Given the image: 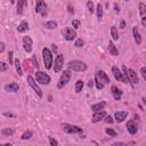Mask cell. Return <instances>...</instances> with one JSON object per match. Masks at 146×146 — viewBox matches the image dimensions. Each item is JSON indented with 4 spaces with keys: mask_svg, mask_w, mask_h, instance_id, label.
Listing matches in <instances>:
<instances>
[{
    "mask_svg": "<svg viewBox=\"0 0 146 146\" xmlns=\"http://www.w3.org/2000/svg\"><path fill=\"white\" fill-rule=\"evenodd\" d=\"M128 72H129V75H130V79L132 81L133 84H138L139 83V78L137 75V72L132 68H128Z\"/></svg>",
    "mask_w": 146,
    "mask_h": 146,
    "instance_id": "obj_23",
    "label": "cell"
},
{
    "mask_svg": "<svg viewBox=\"0 0 146 146\" xmlns=\"http://www.w3.org/2000/svg\"><path fill=\"white\" fill-rule=\"evenodd\" d=\"M26 81H27V84L31 87V89L34 91V94H35L39 98H42L43 94H42V90H41L40 87H39V83H38L36 80H35V78H33L32 75H27Z\"/></svg>",
    "mask_w": 146,
    "mask_h": 146,
    "instance_id": "obj_6",
    "label": "cell"
},
{
    "mask_svg": "<svg viewBox=\"0 0 146 146\" xmlns=\"http://www.w3.org/2000/svg\"><path fill=\"white\" fill-rule=\"evenodd\" d=\"M63 65H64V56L62 54H57L54 60V66H52L55 73H59L63 68Z\"/></svg>",
    "mask_w": 146,
    "mask_h": 146,
    "instance_id": "obj_10",
    "label": "cell"
},
{
    "mask_svg": "<svg viewBox=\"0 0 146 146\" xmlns=\"http://www.w3.org/2000/svg\"><path fill=\"white\" fill-rule=\"evenodd\" d=\"M42 58H43L46 70L52 68V66H54V56H52V51L49 48L44 47L42 49Z\"/></svg>",
    "mask_w": 146,
    "mask_h": 146,
    "instance_id": "obj_2",
    "label": "cell"
},
{
    "mask_svg": "<svg viewBox=\"0 0 146 146\" xmlns=\"http://www.w3.org/2000/svg\"><path fill=\"white\" fill-rule=\"evenodd\" d=\"M127 116H128V112L127 111H117V112L114 113V119H115V121L117 123L123 122L127 119Z\"/></svg>",
    "mask_w": 146,
    "mask_h": 146,
    "instance_id": "obj_15",
    "label": "cell"
},
{
    "mask_svg": "<svg viewBox=\"0 0 146 146\" xmlns=\"http://www.w3.org/2000/svg\"><path fill=\"white\" fill-rule=\"evenodd\" d=\"M124 1H129V0H124Z\"/></svg>",
    "mask_w": 146,
    "mask_h": 146,
    "instance_id": "obj_52",
    "label": "cell"
},
{
    "mask_svg": "<svg viewBox=\"0 0 146 146\" xmlns=\"http://www.w3.org/2000/svg\"><path fill=\"white\" fill-rule=\"evenodd\" d=\"M14 129L13 128H3L2 130H1V136H3V137H9V136H11V135H14Z\"/></svg>",
    "mask_w": 146,
    "mask_h": 146,
    "instance_id": "obj_29",
    "label": "cell"
},
{
    "mask_svg": "<svg viewBox=\"0 0 146 146\" xmlns=\"http://www.w3.org/2000/svg\"><path fill=\"white\" fill-rule=\"evenodd\" d=\"M132 35H133V40L137 44H140L143 42V39H141V35H140V32L138 30L137 26H132Z\"/></svg>",
    "mask_w": 146,
    "mask_h": 146,
    "instance_id": "obj_20",
    "label": "cell"
},
{
    "mask_svg": "<svg viewBox=\"0 0 146 146\" xmlns=\"http://www.w3.org/2000/svg\"><path fill=\"white\" fill-rule=\"evenodd\" d=\"M112 74L114 76V79L116 81H121L123 82V75H122V71L117 67V66H112Z\"/></svg>",
    "mask_w": 146,
    "mask_h": 146,
    "instance_id": "obj_17",
    "label": "cell"
},
{
    "mask_svg": "<svg viewBox=\"0 0 146 146\" xmlns=\"http://www.w3.org/2000/svg\"><path fill=\"white\" fill-rule=\"evenodd\" d=\"M7 67H8V64H6L5 62H1L0 63V71L1 72H5L7 70Z\"/></svg>",
    "mask_w": 146,
    "mask_h": 146,
    "instance_id": "obj_40",
    "label": "cell"
},
{
    "mask_svg": "<svg viewBox=\"0 0 146 146\" xmlns=\"http://www.w3.org/2000/svg\"><path fill=\"white\" fill-rule=\"evenodd\" d=\"M111 36H112V39H113L114 41L119 40V33H117V29H116V26H114V25L111 27Z\"/></svg>",
    "mask_w": 146,
    "mask_h": 146,
    "instance_id": "obj_31",
    "label": "cell"
},
{
    "mask_svg": "<svg viewBox=\"0 0 146 146\" xmlns=\"http://www.w3.org/2000/svg\"><path fill=\"white\" fill-rule=\"evenodd\" d=\"M138 13H139L141 25L144 27H146V5L144 2H139L138 3Z\"/></svg>",
    "mask_w": 146,
    "mask_h": 146,
    "instance_id": "obj_11",
    "label": "cell"
},
{
    "mask_svg": "<svg viewBox=\"0 0 146 146\" xmlns=\"http://www.w3.org/2000/svg\"><path fill=\"white\" fill-rule=\"evenodd\" d=\"M111 94H112V96H113V98H114L115 100H120L121 97H122L123 91H122L121 89H119L116 86H112V87H111Z\"/></svg>",
    "mask_w": 146,
    "mask_h": 146,
    "instance_id": "obj_18",
    "label": "cell"
},
{
    "mask_svg": "<svg viewBox=\"0 0 146 146\" xmlns=\"http://www.w3.org/2000/svg\"><path fill=\"white\" fill-rule=\"evenodd\" d=\"M34 78L39 84H43V86H48L50 83V80H51L50 76L46 72H42V71H36Z\"/></svg>",
    "mask_w": 146,
    "mask_h": 146,
    "instance_id": "obj_7",
    "label": "cell"
},
{
    "mask_svg": "<svg viewBox=\"0 0 146 146\" xmlns=\"http://www.w3.org/2000/svg\"><path fill=\"white\" fill-rule=\"evenodd\" d=\"M32 60H33V66L38 70L39 68V64H38V59L35 58V56H33V58H32Z\"/></svg>",
    "mask_w": 146,
    "mask_h": 146,
    "instance_id": "obj_42",
    "label": "cell"
},
{
    "mask_svg": "<svg viewBox=\"0 0 146 146\" xmlns=\"http://www.w3.org/2000/svg\"><path fill=\"white\" fill-rule=\"evenodd\" d=\"M3 115H5V116H10V117H14V116H15L13 113H8V112H3Z\"/></svg>",
    "mask_w": 146,
    "mask_h": 146,
    "instance_id": "obj_46",
    "label": "cell"
},
{
    "mask_svg": "<svg viewBox=\"0 0 146 146\" xmlns=\"http://www.w3.org/2000/svg\"><path fill=\"white\" fill-rule=\"evenodd\" d=\"M62 34L66 41H73L74 39H76V30L71 26H65L62 30Z\"/></svg>",
    "mask_w": 146,
    "mask_h": 146,
    "instance_id": "obj_8",
    "label": "cell"
},
{
    "mask_svg": "<svg viewBox=\"0 0 146 146\" xmlns=\"http://www.w3.org/2000/svg\"><path fill=\"white\" fill-rule=\"evenodd\" d=\"M26 30H29V22L25 21V19H23V21L18 24V26H17V32H18V33H24Z\"/></svg>",
    "mask_w": 146,
    "mask_h": 146,
    "instance_id": "obj_22",
    "label": "cell"
},
{
    "mask_svg": "<svg viewBox=\"0 0 146 146\" xmlns=\"http://www.w3.org/2000/svg\"><path fill=\"white\" fill-rule=\"evenodd\" d=\"M145 55H146V52H145Z\"/></svg>",
    "mask_w": 146,
    "mask_h": 146,
    "instance_id": "obj_53",
    "label": "cell"
},
{
    "mask_svg": "<svg viewBox=\"0 0 146 146\" xmlns=\"http://www.w3.org/2000/svg\"><path fill=\"white\" fill-rule=\"evenodd\" d=\"M71 76H72V71L71 70H65L62 74H60V76H59V79H58V82H57V88L58 89H63L68 82H70V80H71Z\"/></svg>",
    "mask_w": 146,
    "mask_h": 146,
    "instance_id": "obj_5",
    "label": "cell"
},
{
    "mask_svg": "<svg viewBox=\"0 0 146 146\" xmlns=\"http://www.w3.org/2000/svg\"><path fill=\"white\" fill-rule=\"evenodd\" d=\"M83 40L82 39H80V38H78V39H75V43H74V46L76 47V48H82L83 47Z\"/></svg>",
    "mask_w": 146,
    "mask_h": 146,
    "instance_id": "obj_37",
    "label": "cell"
},
{
    "mask_svg": "<svg viewBox=\"0 0 146 146\" xmlns=\"http://www.w3.org/2000/svg\"><path fill=\"white\" fill-rule=\"evenodd\" d=\"M51 51H52V52H55V54L57 52V46H56L55 43H52V44H51Z\"/></svg>",
    "mask_w": 146,
    "mask_h": 146,
    "instance_id": "obj_45",
    "label": "cell"
},
{
    "mask_svg": "<svg viewBox=\"0 0 146 146\" xmlns=\"http://www.w3.org/2000/svg\"><path fill=\"white\" fill-rule=\"evenodd\" d=\"M114 11H115L116 14H119V13H120V7H119V5H117L116 2L114 3Z\"/></svg>",
    "mask_w": 146,
    "mask_h": 146,
    "instance_id": "obj_43",
    "label": "cell"
},
{
    "mask_svg": "<svg viewBox=\"0 0 146 146\" xmlns=\"http://www.w3.org/2000/svg\"><path fill=\"white\" fill-rule=\"evenodd\" d=\"M106 115H107V114H106V112H105L104 110L94 112V114H92V116H91V122H92V123H97V122H99L100 120H104Z\"/></svg>",
    "mask_w": 146,
    "mask_h": 146,
    "instance_id": "obj_12",
    "label": "cell"
},
{
    "mask_svg": "<svg viewBox=\"0 0 146 146\" xmlns=\"http://www.w3.org/2000/svg\"><path fill=\"white\" fill-rule=\"evenodd\" d=\"M108 51L113 56H119V50H117V48H116V46L114 44L113 41H110L108 42Z\"/></svg>",
    "mask_w": 146,
    "mask_h": 146,
    "instance_id": "obj_26",
    "label": "cell"
},
{
    "mask_svg": "<svg viewBox=\"0 0 146 146\" xmlns=\"http://www.w3.org/2000/svg\"><path fill=\"white\" fill-rule=\"evenodd\" d=\"M67 8H68V11H70V13H74V9H73V8L71 7V6H68Z\"/></svg>",
    "mask_w": 146,
    "mask_h": 146,
    "instance_id": "obj_48",
    "label": "cell"
},
{
    "mask_svg": "<svg viewBox=\"0 0 146 146\" xmlns=\"http://www.w3.org/2000/svg\"><path fill=\"white\" fill-rule=\"evenodd\" d=\"M140 74H141L143 79L146 81V66H143V67H140Z\"/></svg>",
    "mask_w": 146,
    "mask_h": 146,
    "instance_id": "obj_39",
    "label": "cell"
},
{
    "mask_svg": "<svg viewBox=\"0 0 146 146\" xmlns=\"http://www.w3.org/2000/svg\"><path fill=\"white\" fill-rule=\"evenodd\" d=\"M16 5H17V9H16L17 15H23L24 9L27 6V0H17Z\"/></svg>",
    "mask_w": 146,
    "mask_h": 146,
    "instance_id": "obj_19",
    "label": "cell"
},
{
    "mask_svg": "<svg viewBox=\"0 0 146 146\" xmlns=\"http://www.w3.org/2000/svg\"><path fill=\"white\" fill-rule=\"evenodd\" d=\"M120 26H121V29H124V27H125V22H124V21H121Z\"/></svg>",
    "mask_w": 146,
    "mask_h": 146,
    "instance_id": "obj_47",
    "label": "cell"
},
{
    "mask_svg": "<svg viewBox=\"0 0 146 146\" xmlns=\"http://www.w3.org/2000/svg\"><path fill=\"white\" fill-rule=\"evenodd\" d=\"M3 88H5V90L8 91V92H17L18 89H19V86H18L16 82H10V83L6 84Z\"/></svg>",
    "mask_w": 146,
    "mask_h": 146,
    "instance_id": "obj_21",
    "label": "cell"
},
{
    "mask_svg": "<svg viewBox=\"0 0 146 146\" xmlns=\"http://www.w3.org/2000/svg\"><path fill=\"white\" fill-rule=\"evenodd\" d=\"M143 103H144V105L146 106V97H143Z\"/></svg>",
    "mask_w": 146,
    "mask_h": 146,
    "instance_id": "obj_50",
    "label": "cell"
},
{
    "mask_svg": "<svg viewBox=\"0 0 146 146\" xmlns=\"http://www.w3.org/2000/svg\"><path fill=\"white\" fill-rule=\"evenodd\" d=\"M80 24H81V22L79 19H73L72 21V26H73L74 30H78L80 27Z\"/></svg>",
    "mask_w": 146,
    "mask_h": 146,
    "instance_id": "obj_38",
    "label": "cell"
},
{
    "mask_svg": "<svg viewBox=\"0 0 146 146\" xmlns=\"http://www.w3.org/2000/svg\"><path fill=\"white\" fill-rule=\"evenodd\" d=\"M121 71H122V75H123V83L125 84H130V86H133L131 79H130V75H129V72H128V68L125 65H122L121 66Z\"/></svg>",
    "mask_w": 146,
    "mask_h": 146,
    "instance_id": "obj_14",
    "label": "cell"
},
{
    "mask_svg": "<svg viewBox=\"0 0 146 146\" xmlns=\"http://www.w3.org/2000/svg\"><path fill=\"white\" fill-rule=\"evenodd\" d=\"M57 22L56 21H48V22H46L44 23V27L47 29V30H55L56 27H57Z\"/></svg>",
    "mask_w": 146,
    "mask_h": 146,
    "instance_id": "obj_27",
    "label": "cell"
},
{
    "mask_svg": "<svg viewBox=\"0 0 146 146\" xmlns=\"http://www.w3.org/2000/svg\"><path fill=\"white\" fill-rule=\"evenodd\" d=\"M67 68L71 70V71H73V72H84V71H87L88 66H87V64H86L84 62H82V60L73 59V60L68 62Z\"/></svg>",
    "mask_w": 146,
    "mask_h": 146,
    "instance_id": "obj_3",
    "label": "cell"
},
{
    "mask_svg": "<svg viewBox=\"0 0 146 146\" xmlns=\"http://www.w3.org/2000/svg\"><path fill=\"white\" fill-rule=\"evenodd\" d=\"M105 132H106V135H108V136L112 137V138L117 137V132H116L113 128H106V129H105Z\"/></svg>",
    "mask_w": 146,
    "mask_h": 146,
    "instance_id": "obj_34",
    "label": "cell"
},
{
    "mask_svg": "<svg viewBox=\"0 0 146 146\" xmlns=\"http://www.w3.org/2000/svg\"><path fill=\"white\" fill-rule=\"evenodd\" d=\"M8 60H9V65H14L15 59H14V51H9L8 52Z\"/></svg>",
    "mask_w": 146,
    "mask_h": 146,
    "instance_id": "obj_35",
    "label": "cell"
},
{
    "mask_svg": "<svg viewBox=\"0 0 146 146\" xmlns=\"http://www.w3.org/2000/svg\"><path fill=\"white\" fill-rule=\"evenodd\" d=\"M103 14H104V9H103V6L100 2H98L96 5V16H97V19L100 22L102 18H103Z\"/></svg>",
    "mask_w": 146,
    "mask_h": 146,
    "instance_id": "obj_24",
    "label": "cell"
},
{
    "mask_svg": "<svg viewBox=\"0 0 146 146\" xmlns=\"http://www.w3.org/2000/svg\"><path fill=\"white\" fill-rule=\"evenodd\" d=\"M87 9H88V11H89L90 14L96 13V7H95V5H94V2H92L91 0L87 1Z\"/></svg>",
    "mask_w": 146,
    "mask_h": 146,
    "instance_id": "obj_33",
    "label": "cell"
},
{
    "mask_svg": "<svg viewBox=\"0 0 146 146\" xmlns=\"http://www.w3.org/2000/svg\"><path fill=\"white\" fill-rule=\"evenodd\" d=\"M127 130H128V132L130 133V135H136L137 133V131H138V128H137V124H136V122L133 121V120H129L128 122H127Z\"/></svg>",
    "mask_w": 146,
    "mask_h": 146,
    "instance_id": "obj_16",
    "label": "cell"
},
{
    "mask_svg": "<svg viewBox=\"0 0 146 146\" xmlns=\"http://www.w3.org/2000/svg\"><path fill=\"white\" fill-rule=\"evenodd\" d=\"M32 136H33V132H32L31 130H26V131H24V132L22 133L21 139H22V140H29Z\"/></svg>",
    "mask_w": 146,
    "mask_h": 146,
    "instance_id": "obj_32",
    "label": "cell"
},
{
    "mask_svg": "<svg viewBox=\"0 0 146 146\" xmlns=\"http://www.w3.org/2000/svg\"><path fill=\"white\" fill-rule=\"evenodd\" d=\"M5 47H6V46H5V42H0V52H1V54L5 51Z\"/></svg>",
    "mask_w": 146,
    "mask_h": 146,
    "instance_id": "obj_44",
    "label": "cell"
},
{
    "mask_svg": "<svg viewBox=\"0 0 146 146\" xmlns=\"http://www.w3.org/2000/svg\"><path fill=\"white\" fill-rule=\"evenodd\" d=\"M106 106V102H99V103H96L94 105H91V111L92 112H97V111H102L104 110Z\"/></svg>",
    "mask_w": 146,
    "mask_h": 146,
    "instance_id": "obj_25",
    "label": "cell"
},
{
    "mask_svg": "<svg viewBox=\"0 0 146 146\" xmlns=\"http://www.w3.org/2000/svg\"><path fill=\"white\" fill-rule=\"evenodd\" d=\"M35 13L42 17L47 16V3L44 0H35Z\"/></svg>",
    "mask_w": 146,
    "mask_h": 146,
    "instance_id": "obj_9",
    "label": "cell"
},
{
    "mask_svg": "<svg viewBox=\"0 0 146 146\" xmlns=\"http://www.w3.org/2000/svg\"><path fill=\"white\" fill-rule=\"evenodd\" d=\"M60 127L68 135H82L83 133L82 128H80L79 125H74V124H70V123L65 122V123H62Z\"/></svg>",
    "mask_w": 146,
    "mask_h": 146,
    "instance_id": "obj_4",
    "label": "cell"
},
{
    "mask_svg": "<svg viewBox=\"0 0 146 146\" xmlns=\"http://www.w3.org/2000/svg\"><path fill=\"white\" fill-rule=\"evenodd\" d=\"M14 65H15V68H16L17 74H18L19 76H22V75H23V70H22V65H21V62H19V59H18V58H16V59H15Z\"/></svg>",
    "mask_w": 146,
    "mask_h": 146,
    "instance_id": "obj_28",
    "label": "cell"
},
{
    "mask_svg": "<svg viewBox=\"0 0 146 146\" xmlns=\"http://www.w3.org/2000/svg\"><path fill=\"white\" fill-rule=\"evenodd\" d=\"M104 121H105L106 123H113V122H114V120H113V117H112L111 115H106L105 119H104Z\"/></svg>",
    "mask_w": 146,
    "mask_h": 146,
    "instance_id": "obj_41",
    "label": "cell"
},
{
    "mask_svg": "<svg viewBox=\"0 0 146 146\" xmlns=\"http://www.w3.org/2000/svg\"><path fill=\"white\" fill-rule=\"evenodd\" d=\"M48 141H49V145L50 146H58V141L54 137H51V136L48 137Z\"/></svg>",
    "mask_w": 146,
    "mask_h": 146,
    "instance_id": "obj_36",
    "label": "cell"
},
{
    "mask_svg": "<svg viewBox=\"0 0 146 146\" xmlns=\"http://www.w3.org/2000/svg\"><path fill=\"white\" fill-rule=\"evenodd\" d=\"M83 86H84V82L82 81V80H78L76 82H75V92L76 94H80L81 91H82V88H83Z\"/></svg>",
    "mask_w": 146,
    "mask_h": 146,
    "instance_id": "obj_30",
    "label": "cell"
},
{
    "mask_svg": "<svg viewBox=\"0 0 146 146\" xmlns=\"http://www.w3.org/2000/svg\"><path fill=\"white\" fill-rule=\"evenodd\" d=\"M9 1H10V3H11V5H14V3L16 2V0H9Z\"/></svg>",
    "mask_w": 146,
    "mask_h": 146,
    "instance_id": "obj_51",
    "label": "cell"
},
{
    "mask_svg": "<svg viewBox=\"0 0 146 146\" xmlns=\"http://www.w3.org/2000/svg\"><path fill=\"white\" fill-rule=\"evenodd\" d=\"M94 82H95V81H91V80H90V81H89V87H92Z\"/></svg>",
    "mask_w": 146,
    "mask_h": 146,
    "instance_id": "obj_49",
    "label": "cell"
},
{
    "mask_svg": "<svg viewBox=\"0 0 146 146\" xmlns=\"http://www.w3.org/2000/svg\"><path fill=\"white\" fill-rule=\"evenodd\" d=\"M111 82L110 76L107 75V73L103 70H97L95 73V86L98 90L104 89L105 84H108Z\"/></svg>",
    "mask_w": 146,
    "mask_h": 146,
    "instance_id": "obj_1",
    "label": "cell"
},
{
    "mask_svg": "<svg viewBox=\"0 0 146 146\" xmlns=\"http://www.w3.org/2000/svg\"><path fill=\"white\" fill-rule=\"evenodd\" d=\"M32 46H33V41L31 39V36L25 35L23 38V48L26 52H31L32 51Z\"/></svg>",
    "mask_w": 146,
    "mask_h": 146,
    "instance_id": "obj_13",
    "label": "cell"
}]
</instances>
